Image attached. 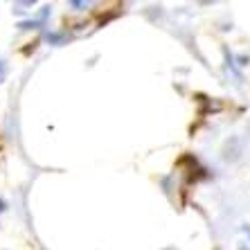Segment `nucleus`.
<instances>
[{"label":"nucleus","mask_w":250,"mask_h":250,"mask_svg":"<svg viewBox=\"0 0 250 250\" xmlns=\"http://www.w3.org/2000/svg\"><path fill=\"white\" fill-rule=\"evenodd\" d=\"M2 209H5V203H2V201H0V212H2Z\"/></svg>","instance_id":"obj_1"},{"label":"nucleus","mask_w":250,"mask_h":250,"mask_svg":"<svg viewBox=\"0 0 250 250\" xmlns=\"http://www.w3.org/2000/svg\"><path fill=\"white\" fill-rule=\"evenodd\" d=\"M246 232H248V234H250V226H248V228H246Z\"/></svg>","instance_id":"obj_2"}]
</instances>
